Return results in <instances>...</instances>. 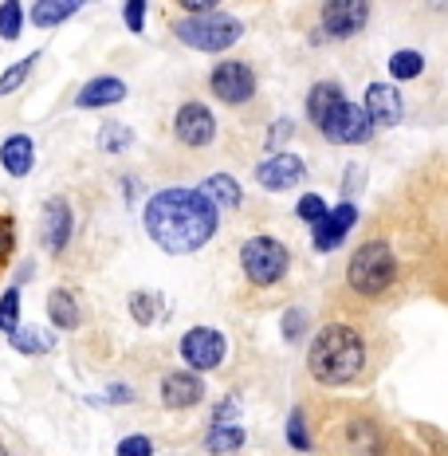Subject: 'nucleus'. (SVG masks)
Instances as JSON below:
<instances>
[{
	"label": "nucleus",
	"mask_w": 448,
	"mask_h": 456,
	"mask_svg": "<svg viewBox=\"0 0 448 456\" xmlns=\"http://www.w3.org/2000/svg\"><path fill=\"white\" fill-rule=\"evenodd\" d=\"M216 205L201 189H161L146 201V232L161 252L189 256L216 236Z\"/></svg>",
	"instance_id": "1"
},
{
	"label": "nucleus",
	"mask_w": 448,
	"mask_h": 456,
	"mask_svg": "<svg viewBox=\"0 0 448 456\" xmlns=\"http://www.w3.org/2000/svg\"><path fill=\"white\" fill-rule=\"evenodd\" d=\"M307 370L319 386H354L366 370V342L354 327H322L319 338L311 342Z\"/></svg>",
	"instance_id": "2"
},
{
	"label": "nucleus",
	"mask_w": 448,
	"mask_h": 456,
	"mask_svg": "<svg viewBox=\"0 0 448 456\" xmlns=\"http://www.w3.org/2000/svg\"><path fill=\"white\" fill-rule=\"evenodd\" d=\"M307 114L311 122L322 130L327 142H338V146H362V142L374 138V126L362 114V107L346 102L338 83H314L307 94Z\"/></svg>",
	"instance_id": "3"
},
{
	"label": "nucleus",
	"mask_w": 448,
	"mask_h": 456,
	"mask_svg": "<svg viewBox=\"0 0 448 456\" xmlns=\"http://www.w3.org/2000/svg\"><path fill=\"white\" fill-rule=\"evenodd\" d=\"M394 275H397V264H394V248L386 240L362 244L346 264V283L358 296H386Z\"/></svg>",
	"instance_id": "4"
},
{
	"label": "nucleus",
	"mask_w": 448,
	"mask_h": 456,
	"mask_svg": "<svg viewBox=\"0 0 448 456\" xmlns=\"http://www.w3.org/2000/svg\"><path fill=\"white\" fill-rule=\"evenodd\" d=\"M174 36L193 52H224L244 36V24L228 12H193L174 24Z\"/></svg>",
	"instance_id": "5"
},
{
	"label": "nucleus",
	"mask_w": 448,
	"mask_h": 456,
	"mask_svg": "<svg viewBox=\"0 0 448 456\" xmlns=\"http://www.w3.org/2000/svg\"><path fill=\"white\" fill-rule=\"evenodd\" d=\"M288 264H291L288 248H283L280 240H272V236H252V240L240 248V268L256 288L280 283L283 275H288Z\"/></svg>",
	"instance_id": "6"
},
{
	"label": "nucleus",
	"mask_w": 448,
	"mask_h": 456,
	"mask_svg": "<svg viewBox=\"0 0 448 456\" xmlns=\"http://www.w3.org/2000/svg\"><path fill=\"white\" fill-rule=\"evenodd\" d=\"M224 354H228V342L221 330H213V327H193L181 338V358H185V366L197 370V374L216 370L224 362Z\"/></svg>",
	"instance_id": "7"
},
{
	"label": "nucleus",
	"mask_w": 448,
	"mask_h": 456,
	"mask_svg": "<svg viewBox=\"0 0 448 456\" xmlns=\"http://www.w3.org/2000/svg\"><path fill=\"white\" fill-rule=\"evenodd\" d=\"M370 24V0H327L322 4V28L335 40H350Z\"/></svg>",
	"instance_id": "8"
},
{
	"label": "nucleus",
	"mask_w": 448,
	"mask_h": 456,
	"mask_svg": "<svg viewBox=\"0 0 448 456\" xmlns=\"http://www.w3.org/2000/svg\"><path fill=\"white\" fill-rule=\"evenodd\" d=\"M213 94L221 102H228V107H240V102H248L256 94V75L248 63H216V71H213Z\"/></svg>",
	"instance_id": "9"
},
{
	"label": "nucleus",
	"mask_w": 448,
	"mask_h": 456,
	"mask_svg": "<svg viewBox=\"0 0 448 456\" xmlns=\"http://www.w3.org/2000/svg\"><path fill=\"white\" fill-rule=\"evenodd\" d=\"M362 114L370 118V126H374V130L397 126V122H402V114H405L402 91H397L394 83H370V87H366V107H362Z\"/></svg>",
	"instance_id": "10"
},
{
	"label": "nucleus",
	"mask_w": 448,
	"mask_h": 456,
	"mask_svg": "<svg viewBox=\"0 0 448 456\" xmlns=\"http://www.w3.org/2000/svg\"><path fill=\"white\" fill-rule=\"evenodd\" d=\"M174 130H177V138L185 142V146H208L216 134V118H213V110L205 107V102H185V107L177 110V118H174Z\"/></svg>",
	"instance_id": "11"
},
{
	"label": "nucleus",
	"mask_w": 448,
	"mask_h": 456,
	"mask_svg": "<svg viewBox=\"0 0 448 456\" xmlns=\"http://www.w3.org/2000/svg\"><path fill=\"white\" fill-rule=\"evenodd\" d=\"M303 177H307V166H303L295 154H268L256 166V182H260L264 189H291V185H299Z\"/></svg>",
	"instance_id": "12"
},
{
	"label": "nucleus",
	"mask_w": 448,
	"mask_h": 456,
	"mask_svg": "<svg viewBox=\"0 0 448 456\" xmlns=\"http://www.w3.org/2000/svg\"><path fill=\"white\" fill-rule=\"evenodd\" d=\"M354 221H358V208L350 201H342L338 208H327V216L314 224V248H319V252H335L338 244L346 240L350 228H354Z\"/></svg>",
	"instance_id": "13"
},
{
	"label": "nucleus",
	"mask_w": 448,
	"mask_h": 456,
	"mask_svg": "<svg viewBox=\"0 0 448 456\" xmlns=\"http://www.w3.org/2000/svg\"><path fill=\"white\" fill-rule=\"evenodd\" d=\"M71 228H75V216H71V205L63 197H52L44 205V248L60 256L71 240Z\"/></svg>",
	"instance_id": "14"
},
{
	"label": "nucleus",
	"mask_w": 448,
	"mask_h": 456,
	"mask_svg": "<svg viewBox=\"0 0 448 456\" xmlns=\"http://www.w3.org/2000/svg\"><path fill=\"white\" fill-rule=\"evenodd\" d=\"M205 397V382L197 374H166L161 378V402L169 410H193Z\"/></svg>",
	"instance_id": "15"
},
{
	"label": "nucleus",
	"mask_w": 448,
	"mask_h": 456,
	"mask_svg": "<svg viewBox=\"0 0 448 456\" xmlns=\"http://www.w3.org/2000/svg\"><path fill=\"white\" fill-rule=\"evenodd\" d=\"M126 99V83L114 79V75H99L87 87L75 94V107L79 110H99V107H114V102Z\"/></svg>",
	"instance_id": "16"
},
{
	"label": "nucleus",
	"mask_w": 448,
	"mask_h": 456,
	"mask_svg": "<svg viewBox=\"0 0 448 456\" xmlns=\"http://www.w3.org/2000/svg\"><path fill=\"white\" fill-rule=\"evenodd\" d=\"M0 166H4L8 177H28L36 166V146L28 134H8L0 142Z\"/></svg>",
	"instance_id": "17"
},
{
	"label": "nucleus",
	"mask_w": 448,
	"mask_h": 456,
	"mask_svg": "<svg viewBox=\"0 0 448 456\" xmlns=\"http://www.w3.org/2000/svg\"><path fill=\"white\" fill-rule=\"evenodd\" d=\"M83 8V0H36L32 4V24L36 28H55L63 20H71Z\"/></svg>",
	"instance_id": "18"
},
{
	"label": "nucleus",
	"mask_w": 448,
	"mask_h": 456,
	"mask_svg": "<svg viewBox=\"0 0 448 456\" xmlns=\"http://www.w3.org/2000/svg\"><path fill=\"white\" fill-rule=\"evenodd\" d=\"M47 319H52L60 330L79 327V303H75V296L68 288H55L52 296H47Z\"/></svg>",
	"instance_id": "19"
},
{
	"label": "nucleus",
	"mask_w": 448,
	"mask_h": 456,
	"mask_svg": "<svg viewBox=\"0 0 448 456\" xmlns=\"http://www.w3.org/2000/svg\"><path fill=\"white\" fill-rule=\"evenodd\" d=\"M201 193H205L216 208H240V201H244V197H240V185H236V177H228V174L205 177Z\"/></svg>",
	"instance_id": "20"
},
{
	"label": "nucleus",
	"mask_w": 448,
	"mask_h": 456,
	"mask_svg": "<svg viewBox=\"0 0 448 456\" xmlns=\"http://www.w3.org/2000/svg\"><path fill=\"white\" fill-rule=\"evenodd\" d=\"M20 32H24V4L20 0H4L0 4V40H20Z\"/></svg>",
	"instance_id": "21"
},
{
	"label": "nucleus",
	"mask_w": 448,
	"mask_h": 456,
	"mask_svg": "<svg viewBox=\"0 0 448 456\" xmlns=\"http://www.w3.org/2000/svg\"><path fill=\"white\" fill-rule=\"evenodd\" d=\"M36 63H40V52L24 55L20 63H12V68H8L4 75H0V99H4V94H12V91H20V87H24V79H28V75H32Z\"/></svg>",
	"instance_id": "22"
},
{
	"label": "nucleus",
	"mask_w": 448,
	"mask_h": 456,
	"mask_svg": "<svg viewBox=\"0 0 448 456\" xmlns=\"http://www.w3.org/2000/svg\"><path fill=\"white\" fill-rule=\"evenodd\" d=\"M389 71H394V79H417L425 71L421 52H394L389 55Z\"/></svg>",
	"instance_id": "23"
},
{
	"label": "nucleus",
	"mask_w": 448,
	"mask_h": 456,
	"mask_svg": "<svg viewBox=\"0 0 448 456\" xmlns=\"http://www.w3.org/2000/svg\"><path fill=\"white\" fill-rule=\"evenodd\" d=\"M16 327H20V288H8L0 296V330L12 335Z\"/></svg>",
	"instance_id": "24"
},
{
	"label": "nucleus",
	"mask_w": 448,
	"mask_h": 456,
	"mask_svg": "<svg viewBox=\"0 0 448 456\" xmlns=\"http://www.w3.org/2000/svg\"><path fill=\"white\" fill-rule=\"evenodd\" d=\"M130 315H134L138 322H154L161 315V299L154 296V291H138V296L130 299Z\"/></svg>",
	"instance_id": "25"
},
{
	"label": "nucleus",
	"mask_w": 448,
	"mask_h": 456,
	"mask_svg": "<svg viewBox=\"0 0 448 456\" xmlns=\"http://www.w3.org/2000/svg\"><path fill=\"white\" fill-rule=\"evenodd\" d=\"M205 444H208L213 452H236V449L244 444V429H236V425H232V429H213Z\"/></svg>",
	"instance_id": "26"
},
{
	"label": "nucleus",
	"mask_w": 448,
	"mask_h": 456,
	"mask_svg": "<svg viewBox=\"0 0 448 456\" xmlns=\"http://www.w3.org/2000/svg\"><path fill=\"white\" fill-rule=\"evenodd\" d=\"M99 134H102V138H99V146L107 150V154H118V150H126L130 142H134V138H130V126H118V122H110V126H102Z\"/></svg>",
	"instance_id": "27"
},
{
	"label": "nucleus",
	"mask_w": 448,
	"mask_h": 456,
	"mask_svg": "<svg viewBox=\"0 0 448 456\" xmlns=\"http://www.w3.org/2000/svg\"><path fill=\"white\" fill-rule=\"evenodd\" d=\"M295 213H299V221L319 224L322 216H327V201H322L319 193H307V197H299V205H295Z\"/></svg>",
	"instance_id": "28"
},
{
	"label": "nucleus",
	"mask_w": 448,
	"mask_h": 456,
	"mask_svg": "<svg viewBox=\"0 0 448 456\" xmlns=\"http://www.w3.org/2000/svg\"><path fill=\"white\" fill-rule=\"evenodd\" d=\"M8 338H12V346L20 350V354H44V338H40V335H32V330L16 327Z\"/></svg>",
	"instance_id": "29"
},
{
	"label": "nucleus",
	"mask_w": 448,
	"mask_h": 456,
	"mask_svg": "<svg viewBox=\"0 0 448 456\" xmlns=\"http://www.w3.org/2000/svg\"><path fill=\"white\" fill-rule=\"evenodd\" d=\"M288 441H291V449H299V452H307V449H311L307 429H303V413H299V410H295V413H291V421H288Z\"/></svg>",
	"instance_id": "30"
},
{
	"label": "nucleus",
	"mask_w": 448,
	"mask_h": 456,
	"mask_svg": "<svg viewBox=\"0 0 448 456\" xmlns=\"http://www.w3.org/2000/svg\"><path fill=\"white\" fill-rule=\"evenodd\" d=\"M118 456H154V441L150 436H126L118 444Z\"/></svg>",
	"instance_id": "31"
},
{
	"label": "nucleus",
	"mask_w": 448,
	"mask_h": 456,
	"mask_svg": "<svg viewBox=\"0 0 448 456\" xmlns=\"http://www.w3.org/2000/svg\"><path fill=\"white\" fill-rule=\"evenodd\" d=\"M16 248V224H12V216H0V264L12 256Z\"/></svg>",
	"instance_id": "32"
},
{
	"label": "nucleus",
	"mask_w": 448,
	"mask_h": 456,
	"mask_svg": "<svg viewBox=\"0 0 448 456\" xmlns=\"http://www.w3.org/2000/svg\"><path fill=\"white\" fill-rule=\"evenodd\" d=\"M126 28L130 32L146 28V0H126Z\"/></svg>",
	"instance_id": "33"
},
{
	"label": "nucleus",
	"mask_w": 448,
	"mask_h": 456,
	"mask_svg": "<svg viewBox=\"0 0 448 456\" xmlns=\"http://www.w3.org/2000/svg\"><path fill=\"white\" fill-rule=\"evenodd\" d=\"M303 322H307L303 311H288V315H283V338H288V342L299 338L303 335Z\"/></svg>",
	"instance_id": "34"
},
{
	"label": "nucleus",
	"mask_w": 448,
	"mask_h": 456,
	"mask_svg": "<svg viewBox=\"0 0 448 456\" xmlns=\"http://www.w3.org/2000/svg\"><path fill=\"white\" fill-rule=\"evenodd\" d=\"M288 138H291V122L280 118V122L272 126V134H268V146H280V142H288Z\"/></svg>",
	"instance_id": "35"
},
{
	"label": "nucleus",
	"mask_w": 448,
	"mask_h": 456,
	"mask_svg": "<svg viewBox=\"0 0 448 456\" xmlns=\"http://www.w3.org/2000/svg\"><path fill=\"white\" fill-rule=\"evenodd\" d=\"M181 8H193V12H213L216 0H181Z\"/></svg>",
	"instance_id": "36"
},
{
	"label": "nucleus",
	"mask_w": 448,
	"mask_h": 456,
	"mask_svg": "<svg viewBox=\"0 0 448 456\" xmlns=\"http://www.w3.org/2000/svg\"><path fill=\"white\" fill-rule=\"evenodd\" d=\"M107 397H110V402H130V397H134V394H130V389H122V386H114Z\"/></svg>",
	"instance_id": "37"
},
{
	"label": "nucleus",
	"mask_w": 448,
	"mask_h": 456,
	"mask_svg": "<svg viewBox=\"0 0 448 456\" xmlns=\"http://www.w3.org/2000/svg\"><path fill=\"white\" fill-rule=\"evenodd\" d=\"M236 410V402H232V397H228V402L221 405V410H216V425H221V421H228V413H232Z\"/></svg>",
	"instance_id": "38"
},
{
	"label": "nucleus",
	"mask_w": 448,
	"mask_h": 456,
	"mask_svg": "<svg viewBox=\"0 0 448 456\" xmlns=\"http://www.w3.org/2000/svg\"><path fill=\"white\" fill-rule=\"evenodd\" d=\"M0 456H8V449H4V444H0Z\"/></svg>",
	"instance_id": "39"
}]
</instances>
